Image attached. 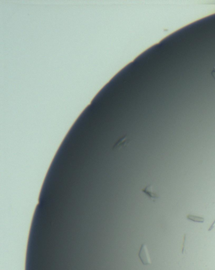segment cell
I'll return each mask as SVG.
<instances>
[{
	"instance_id": "6da1fadb",
	"label": "cell",
	"mask_w": 215,
	"mask_h": 270,
	"mask_svg": "<svg viewBox=\"0 0 215 270\" xmlns=\"http://www.w3.org/2000/svg\"><path fill=\"white\" fill-rule=\"evenodd\" d=\"M138 256H139L143 264L150 265L151 264V259L150 257V255L146 244L144 243L141 245L139 253H138Z\"/></svg>"
},
{
	"instance_id": "7a4b0ae2",
	"label": "cell",
	"mask_w": 215,
	"mask_h": 270,
	"mask_svg": "<svg viewBox=\"0 0 215 270\" xmlns=\"http://www.w3.org/2000/svg\"><path fill=\"white\" fill-rule=\"evenodd\" d=\"M141 191L145 193L153 202H155L159 198V196L156 193L153 192L152 184H149L146 186L145 188L141 189Z\"/></svg>"
},
{
	"instance_id": "3957f363",
	"label": "cell",
	"mask_w": 215,
	"mask_h": 270,
	"mask_svg": "<svg viewBox=\"0 0 215 270\" xmlns=\"http://www.w3.org/2000/svg\"><path fill=\"white\" fill-rule=\"evenodd\" d=\"M129 142V139L126 136H124L122 137L120 139H119L114 145L112 150H117L120 149L121 148L126 147Z\"/></svg>"
},
{
	"instance_id": "277c9868",
	"label": "cell",
	"mask_w": 215,
	"mask_h": 270,
	"mask_svg": "<svg viewBox=\"0 0 215 270\" xmlns=\"http://www.w3.org/2000/svg\"><path fill=\"white\" fill-rule=\"evenodd\" d=\"M187 218L191 221H192L194 222H197V223H203V222L204 221V218H203L201 216H198L191 215V214L187 215Z\"/></svg>"
},
{
	"instance_id": "5b68a950",
	"label": "cell",
	"mask_w": 215,
	"mask_h": 270,
	"mask_svg": "<svg viewBox=\"0 0 215 270\" xmlns=\"http://www.w3.org/2000/svg\"><path fill=\"white\" fill-rule=\"evenodd\" d=\"M186 237H187V234H185L183 235V247H182V254H184V252H185V244H186Z\"/></svg>"
},
{
	"instance_id": "8992f818",
	"label": "cell",
	"mask_w": 215,
	"mask_h": 270,
	"mask_svg": "<svg viewBox=\"0 0 215 270\" xmlns=\"http://www.w3.org/2000/svg\"><path fill=\"white\" fill-rule=\"evenodd\" d=\"M214 226H215V220H214V221L213 222V224H211V225L210 226V227L209 228V229H208V231H211L213 229H214Z\"/></svg>"
},
{
	"instance_id": "52a82bcc",
	"label": "cell",
	"mask_w": 215,
	"mask_h": 270,
	"mask_svg": "<svg viewBox=\"0 0 215 270\" xmlns=\"http://www.w3.org/2000/svg\"><path fill=\"white\" fill-rule=\"evenodd\" d=\"M212 75H213V78L215 79V70H214L213 71H212Z\"/></svg>"
}]
</instances>
